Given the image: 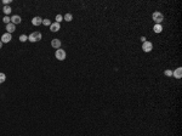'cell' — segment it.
<instances>
[{"label": "cell", "mask_w": 182, "mask_h": 136, "mask_svg": "<svg viewBox=\"0 0 182 136\" xmlns=\"http://www.w3.org/2000/svg\"><path fill=\"white\" fill-rule=\"evenodd\" d=\"M152 18H153V21L155 22V24H160L164 21V15L162 12H154L153 15H152Z\"/></svg>", "instance_id": "6da1fadb"}, {"label": "cell", "mask_w": 182, "mask_h": 136, "mask_svg": "<svg viewBox=\"0 0 182 136\" xmlns=\"http://www.w3.org/2000/svg\"><path fill=\"white\" fill-rule=\"evenodd\" d=\"M28 39H29L30 43H37V41H39V40L41 39V34H40L39 32H34V33H32V34L29 35Z\"/></svg>", "instance_id": "7a4b0ae2"}, {"label": "cell", "mask_w": 182, "mask_h": 136, "mask_svg": "<svg viewBox=\"0 0 182 136\" xmlns=\"http://www.w3.org/2000/svg\"><path fill=\"white\" fill-rule=\"evenodd\" d=\"M55 56H56L57 60L63 61L64 58H66V51H64V50H62V49H58V50H56V54H55Z\"/></svg>", "instance_id": "3957f363"}, {"label": "cell", "mask_w": 182, "mask_h": 136, "mask_svg": "<svg viewBox=\"0 0 182 136\" xmlns=\"http://www.w3.org/2000/svg\"><path fill=\"white\" fill-rule=\"evenodd\" d=\"M152 49H153V44L149 43V41H144V43L142 44V50H143L144 52H151Z\"/></svg>", "instance_id": "277c9868"}, {"label": "cell", "mask_w": 182, "mask_h": 136, "mask_svg": "<svg viewBox=\"0 0 182 136\" xmlns=\"http://www.w3.org/2000/svg\"><path fill=\"white\" fill-rule=\"evenodd\" d=\"M11 39H12L11 34H10V33H5V34H2V37H1V43H2V44H4V43H9Z\"/></svg>", "instance_id": "5b68a950"}, {"label": "cell", "mask_w": 182, "mask_h": 136, "mask_svg": "<svg viewBox=\"0 0 182 136\" xmlns=\"http://www.w3.org/2000/svg\"><path fill=\"white\" fill-rule=\"evenodd\" d=\"M172 76L175 77L176 79H181V77H182V68H181V67L176 68V69H175V72H172Z\"/></svg>", "instance_id": "8992f818"}, {"label": "cell", "mask_w": 182, "mask_h": 136, "mask_svg": "<svg viewBox=\"0 0 182 136\" xmlns=\"http://www.w3.org/2000/svg\"><path fill=\"white\" fill-rule=\"evenodd\" d=\"M41 23H42V18H40V17H34L32 19V24L33 26H40Z\"/></svg>", "instance_id": "52a82bcc"}, {"label": "cell", "mask_w": 182, "mask_h": 136, "mask_svg": "<svg viewBox=\"0 0 182 136\" xmlns=\"http://www.w3.org/2000/svg\"><path fill=\"white\" fill-rule=\"evenodd\" d=\"M11 23H14V24H20L21 23V17L17 15H15L11 17Z\"/></svg>", "instance_id": "ba28073f"}, {"label": "cell", "mask_w": 182, "mask_h": 136, "mask_svg": "<svg viewBox=\"0 0 182 136\" xmlns=\"http://www.w3.org/2000/svg\"><path fill=\"white\" fill-rule=\"evenodd\" d=\"M51 46H52V47H55V49H57V50H58V49L61 47V41H60L58 39H54V40L51 41Z\"/></svg>", "instance_id": "9c48e42d"}, {"label": "cell", "mask_w": 182, "mask_h": 136, "mask_svg": "<svg viewBox=\"0 0 182 136\" xmlns=\"http://www.w3.org/2000/svg\"><path fill=\"white\" fill-rule=\"evenodd\" d=\"M6 30H7V33H14L16 28H15V24L14 23H9V24H6Z\"/></svg>", "instance_id": "30bf717a"}, {"label": "cell", "mask_w": 182, "mask_h": 136, "mask_svg": "<svg viewBox=\"0 0 182 136\" xmlns=\"http://www.w3.org/2000/svg\"><path fill=\"white\" fill-rule=\"evenodd\" d=\"M60 28H61V26H60V23H57V22L51 23V26H50V29L52 30V32H57Z\"/></svg>", "instance_id": "8fae6325"}, {"label": "cell", "mask_w": 182, "mask_h": 136, "mask_svg": "<svg viewBox=\"0 0 182 136\" xmlns=\"http://www.w3.org/2000/svg\"><path fill=\"white\" fill-rule=\"evenodd\" d=\"M153 30L155 33H162V30H163V27H162V24H155L153 27Z\"/></svg>", "instance_id": "7c38bea8"}, {"label": "cell", "mask_w": 182, "mask_h": 136, "mask_svg": "<svg viewBox=\"0 0 182 136\" xmlns=\"http://www.w3.org/2000/svg\"><path fill=\"white\" fill-rule=\"evenodd\" d=\"M2 10H4V12H5V15H9V14H10V12L12 11V10H11V7H10L9 5H6V6H4V9H2Z\"/></svg>", "instance_id": "4fadbf2b"}, {"label": "cell", "mask_w": 182, "mask_h": 136, "mask_svg": "<svg viewBox=\"0 0 182 136\" xmlns=\"http://www.w3.org/2000/svg\"><path fill=\"white\" fill-rule=\"evenodd\" d=\"M63 18H64V21H67V22H70V21L73 19V16L70 15V14H67V15L64 16Z\"/></svg>", "instance_id": "5bb4252c"}, {"label": "cell", "mask_w": 182, "mask_h": 136, "mask_svg": "<svg viewBox=\"0 0 182 136\" xmlns=\"http://www.w3.org/2000/svg\"><path fill=\"white\" fill-rule=\"evenodd\" d=\"M28 40V37L27 35H24V34H22L21 37H20V41H22V43H24V41H27Z\"/></svg>", "instance_id": "9a60e30c"}, {"label": "cell", "mask_w": 182, "mask_h": 136, "mask_svg": "<svg viewBox=\"0 0 182 136\" xmlns=\"http://www.w3.org/2000/svg\"><path fill=\"white\" fill-rule=\"evenodd\" d=\"M2 21L6 23V24H9V23H11V18L9 17V16H5L4 18H2Z\"/></svg>", "instance_id": "2e32d148"}, {"label": "cell", "mask_w": 182, "mask_h": 136, "mask_svg": "<svg viewBox=\"0 0 182 136\" xmlns=\"http://www.w3.org/2000/svg\"><path fill=\"white\" fill-rule=\"evenodd\" d=\"M44 26H51V22H50V19L49 18H46V19H42V23Z\"/></svg>", "instance_id": "e0dca14e"}, {"label": "cell", "mask_w": 182, "mask_h": 136, "mask_svg": "<svg viewBox=\"0 0 182 136\" xmlns=\"http://www.w3.org/2000/svg\"><path fill=\"white\" fill-rule=\"evenodd\" d=\"M5 79H6L5 74H4V73H0V84H1V83H4V81H5Z\"/></svg>", "instance_id": "ac0fdd59"}, {"label": "cell", "mask_w": 182, "mask_h": 136, "mask_svg": "<svg viewBox=\"0 0 182 136\" xmlns=\"http://www.w3.org/2000/svg\"><path fill=\"white\" fill-rule=\"evenodd\" d=\"M55 19H56V22H57V23H60L61 21H63V17H62V16H61V15H57V16H56V18H55Z\"/></svg>", "instance_id": "d6986e66"}, {"label": "cell", "mask_w": 182, "mask_h": 136, "mask_svg": "<svg viewBox=\"0 0 182 136\" xmlns=\"http://www.w3.org/2000/svg\"><path fill=\"white\" fill-rule=\"evenodd\" d=\"M165 76L171 77V76H172V71H170V69H168V71H165Z\"/></svg>", "instance_id": "ffe728a7"}, {"label": "cell", "mask_w": 182, "mask_h": 136, "mask_svg": "<svg viewBox=\"0 0 182 136\" xmlns=\"http://www.w3.org/2000/svg\"><path fill=\"white\" fill-rule=\"evenodd\" d=\"M10 2H11V0H4V4H5V6H6V5H9Z\"/></svg>", "instance_id": "44dd1931"}, {"label": "cell", "mask_w": 182, "mask_h": 136, "mask_svg": "<svg viewBox=\"0 0 182 136\" xmlns=\"http://www.w3.org/2000/svg\"><path fill=\"white\" fill-rule=\"evenodd\" d=\"M141 40H142V43H144V41H147V40H146V38H144V37H142V38H141Z\"/></svg>", "instance_id": "7402d4cb"}, {"label": "cell", "mask_w": 182, "mask_h": 136, "mask_svg": "<svg viewBox=\"0 0 182 136\" xmlns=\"http://www.w3.org/2000/svg\"><path fill=\"white\" fill-rule=\"evenodd\" d=\"M2 47V43H1V40H0V49Z\"/></svg>", "instance_id": "603a6c76"}]
</instances>
